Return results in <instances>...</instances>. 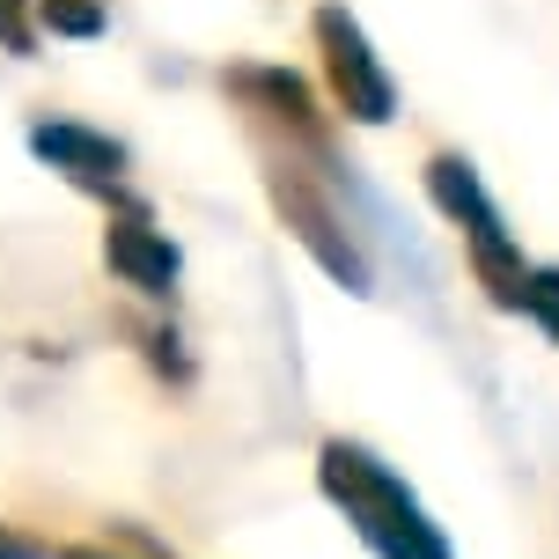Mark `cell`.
<instances>
[{"label": "cell", "mask_w": 559, "mask_h": 559, "mask_svg": "<svg viewBox=\"0 0 559 559\" xmlns=\"http://www.w3.org/2000/svg\"><path fill=\"white\" fill-rule=\"evenodd\" d=\"M317 486H324V501L354 523V537H361L376 559H456L442 523L419 508V493L383 464V456H368L361 442H324Z\"/></svg>", "instance_id": "obj_1"}, {"label": "cell", "mask_w": 559, "mask_h": 559, "mask_svg": "<svg viewBox=\"0 0 559 559\" xmlns=\"http://www.w3.org/2000/svg\"><path fill=\"white\" fill-rule=\"evenodd\" d=\"M427 192H435V206H442L449 222L472 236V265L478 280H486V295L501 309H515V287H523V258H515V243H508L501 214H493V199H486V185H478V169L464 163V155H435L427 163Z\"/></svg>", "instance_id": "obj_2"}, {"label": "cell", "mask_w": 559, "mask_h": 559, "mask_svg": "<svg viewBox=\"0 0 559 559\" xmlns=\"http://www.w3.org/2000/svg\"><path fill=\"white\" fill-rule=\"evenodd\" d=\"M317 37H324V67H332V88H338V104H346V118L383 126V118L397 111V88H391V74L376 67L361 23H354L346 8H324V15H317Z\"/></svg>", "instance_id": "obj_3"}, {"label": "cell", "mask_w": 559, "mask_h": 559, "mask_svg": "<svg viewBox=\"0 0 559 559\" xmlns=\"http://www.w3.org/2000/svg\"><path fill=\"white\" fill-rule=\"evenodd\" d=\"M104 258H111V273L126 280V287H140V295H169V287H177V273H185L177 243H169V236H155L147 222H118L111 236H104Z\"/></svg>", "instance_id": "obj_4"}, {"label": "cell", "mask_w": 559, "mask_h": 559, "mask_svg": "<svg viewBox=\"0 0 559 559\" xmlns=\"http://www.w3.org/2000/svg\"><path fill=\"white\" fill-rule=\"evenodd\" d=\"M29 147H37L52 169H67L74 185H96V192H111L118 169H126V147L104 140V133H88V126H37Z\"/></svg>", "instance_id": "obj_5"}, {"label": "cell", "mask_w": 559, "mask_h": 559, "mask_svg": "<svg viewBox=\"0 0 559 559\" xmlns=\"http://www.w3.org/2000/svg\"><path fill=\"white\" fill-rule=\"evenodd\" d=\"M0 45L29 52V0H0Z\"/></svg>", "instance_id": "obj_6"}, {"label": "cell", "mask_w": 559, "mask_h": 559, "mask_svg": "<svg viewBox=\"0 0 559 559\" xmlns=\"http://www.w3.org/2000/svg\"><path fill=\"white\" fill-rule=\"evenodd\" d=\"M0 559H45V552H37V545H23V537H8V531H0Z\"/></svg>", "instance_id": "obj_7"}, {"label": "cell", "mask_w": 559, "mask_h": 559, "mask_svg": "<svg viewBox=\"0 0 559 559\" xmlns=\"http://www.w3.org/2000/svg\"><path fill=\"white\" fill-rule=\"evenodd\" d=\"M74 559H88V552H74Z\"/></svg>", "instance_id": "obj_8"}]
</instances>
